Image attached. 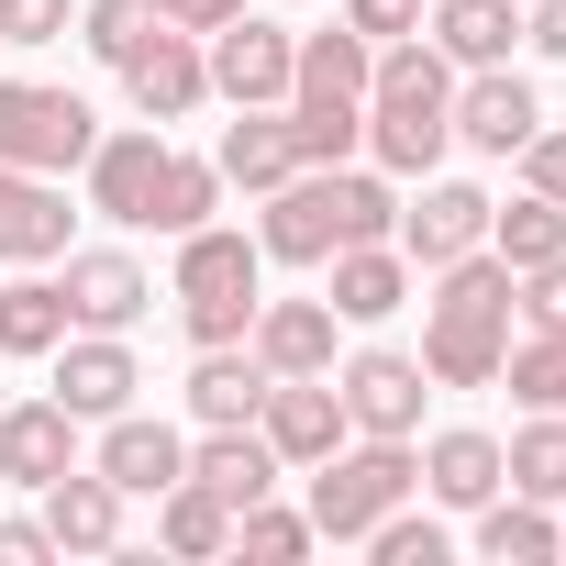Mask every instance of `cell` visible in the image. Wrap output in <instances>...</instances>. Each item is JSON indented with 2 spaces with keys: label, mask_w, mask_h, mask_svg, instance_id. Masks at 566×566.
<instances>
[{
  "label": "cell",
  "mask_w": 566,
  "mask_h": 566,
  "mask_svg": "<svg viewBox=\"0 0 566 566\" xmlns=\"http://www.w3.org/2000/svg\"><path fill=\"white\" fill-rule=\"evenodd\" d=\"M400 233V189H389V167H290L266 189V222H255V255H277V266H323L334 244H389Z\"/></svg>",
  "instance_id": "1"
},
{
  "label": "cell",
  "mask_w": 566,
  "mask_h": 566,
  "mask_svg": "<svg viewBox=\"0 0 566 566\" xmlns=\"http://www.w3.org/2000/svg\"><path fill=\"white\" fill-rule=\"evenodd\" d=\"M444 145H455V67L433 56V34L378 45V67H367V156L389 178H433Z\"/></svg>",
  "instance_id": "2"
},
{
  "label": "cell",
  "mask_w": 566,
  "mask_h": 566,
  "mask_svg": "<svg viewBox=\"0 0 566 566\" xmlns=\"http://www.w3.org/2000/svg\"><path fill=\"white\" fill-rule=\"evenodd\" d=\"M511 356V266L478 244L455 266H433V301H422V378L433 389H489Z\"/></svg>",
  "instance_id": "3"
},
{
  "label": "cell",
  "mask_w": 566,
  "mask_h": 566,
  "mask_svg": "<svg viewBox=\"0 0 566 566\" xmlns=\"http://www.w3.org/2000/svg\"><path fill=\"white\" fill-rule=\"evenodd\" d=\"M312 478V533L323 544H367V522H389L411 489H422V444H389V433H345Z\"/></svg>",
  "instance_id": "4"
},
{
  "label": "cell",
  "mask_w": 566,
  "mask_h": 566,
  "mask_svg": "<svg viewBox=\"0 0 566 566\" xmlns=\"http://www.w3.org/2000/svg\"><path fill=\"white\" fill-rule=\"evenodd\" d=\"M255 233H233V222H189L178 233V323H189V345H244V323H255Z\"/></svg>",
  "instance_id": "5"
},
{
  "label": "cell",
  "mask_w": 566,
  "mask_h": 566,
  "mask_svg": "<svg viewBox=\"0 0 566 566\" xmlns=\"http://www.w3.org/2000/svg\"><path fill=\"white\" fill-rule=\"evenodd\" d=\"M90 145H101V123H90V101H78V90H45V78H0V167L67 178Z\"/></svg>",
  "instance_id": "6"
},
{
  "label": "cell",
  "mask_w": 566,
  "mask_h": 566,
  "mask_svg": "<svg viewBox=\"0 0 566 566\" xmlns=\"http://www.w3.org/2000/svg\"><path fill=\"white\" fill-rule=\"evenodd\" d=\"M200 67H211V101H233V112H266V101H290L301 34H290V23H266V12H233L222 34H200Z\"/></svg>",
  "instance_id": "7"
},
{
  "label": "cell",
  "mask_w": 566,
  "mask_h": 566,
  "mask_svg": "<svg viewBox=\"0 0 566 566\" xmlns=\"http://www.w3.org/2000/svg\"><path fill=\"white\" fill-rule=\"evenodd\" d=\"M334 389H345V422H356V433L422 444V400H433L422 356H400V345H367V356H345V367H334Z\"/></svg>",
  "instance_id": "8"
},
{
  "label": "cell",
  "mask_w": 566,
  "mask_h": 566,
  "mask_svg": "<svg viewBox=\"0 0 566 566\" xmlns=\"http://www.w3.org/2000/svg\"><path fill=\"white\" fill-rule=\"evenodd\" d=\"M78 178H90V211H101V222H134V233H156L167 134H156V123H145V134H101V145L78 156Z\"/></svg>",
  "instance_id": "9"
},
{
  "label": "cell",
  "mask_w": 566,
  "mask_h": 566,
  "mask_svg": "<svg viewBox=\"0 0 566 566\" xmlns=\"http://www.w3.org/2000/svg\"><path fill=\"white\" fill-rule=\"evenodd\" d=\"M422 277L433 266H455V255H478L489 244V189H467V178H422V200H400V233H389Z\"/></svg>",
  "instance_id": "10"
},
{
  "label": "cell",
  "mask_w": 566,
  "mask_h": 566,
  "mask_svg": "<svg viewBox=\"0 0 566 566\" xmlns=\"http://www.w3.org/2000/svg\"><path fill=\"white\" fill-rule=\"evenodd\" d=\"M56 290H67V323H78V334H134L145 301H156V277H145L123 244H67V277H56Z\"/></svg>",
  "instance_id": "11"
},
{
  "label": "cell",
  "mask_w": 566,
  "mask_h": 566,
  "mask_svg": "<svg viewBox=\"0 0 566 566\" xmlns=\"http://www.w3.org/2000/svg\"><path fill=\"white\" fill-rule=\"evenodd\" d=\"M255 433L277 444V467H323V455H334L356 422H345V389H334V378H266Z\"/></svg>",
  "instance_id": "12"
},
{
  "label": "cell",
  "mask_w": 566,
  "mask_h": 566,
  "mask_svg": "<svg viewBox=\"0 0 566 566\" xmlns=\"http://www.w3.org/2000/svg\"><path fill=\"white\" fill-rule=\"evenodd\" d=\"M134 389H145V367H134V345L123 334H56V400L78 411V422H112V411H134Z\"/></svg>",
  "instance_id": "13"
},
{
  "label": "cell",
  "mask_w": 566,
  "mask_h": 566,
  "mask_svg": "<svg viewBox=\"0 0 566 566\" xmlns=\"http://www.w3.org/2000/svg\"><path fill=\"white\" fill-rule=\"evenodd\" d=\"M334 334H345L334 301H255V323H244L266 378H334Z\"/></svg>",
  "instance_id": "14"
},
{
  "label": "cell",
  "mask_w": 566,
  "mask_h": 566,
  "mask_svg": "<svg viewBox=\"0 0 566 566\" xmlns=\"http://www.w3.org/2000/svg\"><path fill=\"white\" fill-rule=\"evenodd\" d=\"M123 90H134V112L145 123H189L200 101H211V67H200V34H145L134 56H123Z\"/></svg>",
  "instance_id": "15"
},
{
  "label": "cell",
  "mask_w": 566,
  "mask_h": 566,
  "mask_svg": "<svg viewBox=\"0 0 566 566\" xmlns=\"http://www.w3.org/2000/svg\"><path fill=\"white\" fill-rule=\"evenodd\" d=\"M90 467H101L123 500H156L167 478H189V433H178V422H156V411H112Z\"/></svg>",
  "instance_id": "16"
},
{
  "label": "cell",
  "mask_w": 566,
  "mask_h": 566,
  "mask_svg": "<svg viewBox=\"0 0 566 566\" xmlns=\"http://www.w3.org/2000/svg\"><path fill=\"white\" fill-rule=\"evenodd\" d=\"M533 123L544 112H533V78L522 67H467V90H455V145L467 156H522Z\"/></svg>",
  "instance_id": "17"
},
{
  "label": "cell",
  "mask_w": 566,
  "mask_h": 566,
  "mask_svg": "<svg viewBox=\"0 0 566 566\" xmlns=\"http://www.w3.org/2000/svg\"><path fill=\"white\" fill-rule=\"evenodd\" d=\"M67 189L34 167H0V266H56L67 255Z\"/></svg>",
  "instance_id": "18"
},
{
  "label": "cell",
  "mask_w": 566,
  "mask_h": 566,
  "mask_svg": "<svg viewBox=\"0 0 566 566\" xmlns=\"http://www.w3.org/2000/svg\"><path fill=\"white\" fill-rule=\"evenodd\" d=\"M34 500H45L56 555H123V489H112L101 467H67V478H45Z\"/></svg>",
  "instance_id": "19"
},
{
  "label": "cell",
  "mask_w": 566,
  "mask_h": 566,
  "mask_svg": "<svg viewBox=\"0 0 566 566\" xmlns=\"http://www.w3.org/2000/svg\"><path fill=\"white\" fill-rule=\"evenodd\" d=\"M211 167H222V189H277L301 167V123H290V101H266V112H233L222 123V145H211Z\"/></svg>",
  "instance_id": "20"
},
{
  "label": "cell",
  "mask_w": 566,
  "mask_h": 566,
  "mask_svg": "<svg viewBox=\"0 0 566 566\" xmlns=\"http://www.w3.org/2000/svg\"><path fill=\"white\" fill-rule=\"evenodd\" d=\"M78 467V411L45 389V400H23V411H0V478L12 489H45V478H67Z\"/></svg>",
  "instance_id": "21"
},
{
  "label": "cell",
  "mask_w": 566,
  "mask_h": 566,
  "mask_svg": "<svg viewBox=\"0 0 566 566\" xmlns=\"http://www.w3.org/2000/svg\"><path fill=\"white\" fill-rule=\"evenodd\" d=\"M189 478H200L222 511H244V500H266V489L290 478V467H277V444H266L255 422H211V433L189 444Z\"/></svg>",
  "instance_id": "22"
},
{
  "label": "cell",
  "mask_w": 566,
  "mask_h": 566,
  "mask_svg": "<svg viewBox=\"0 0 566 566\" xmlns=\"http://www.w3.org/2000/svg\"><path fill=\"white\" fill-rule=\"evenodd\" d=\"M367 67H378V45H367L356 23H323V34H301V67H290V101H301V112H334V101H367Z\"/></svg>",
  "instance_id": "23"
},
{
  "label": "cell",
  "mask_w": 566,
  "mask_h": 566,
  "mask_svg": "<svg viewBox=\"0 0 566 566\" xmlns=\"http://www.w3.org/2000/svg\"><path fill=\"white\" fill-rule=\"evenodd\" d=\"M422 23H433V56L444 67H511L522 0H422Z\"/></svg>",
  "instance_id": "24"
},
{
  "label": "cell",
  "mask_w": 566,
  "mask_h": 566,
  "mask_svg": "<svg viewBox=\"0 0 566 566\" xmlns=\"http://www.w3.org/2000/svg\"><path fill=\"white\" fill-rule=\"evenodd\" d=\"M323 266H334L323 301H334L345 323H389V312L411 301V255H400V244H334Z\"/></svg>",
  "instance_id": "25"
},
{
  "label": "cell",
  "mask_w": 566,
  "mask_h": 566,
  "mask_svg": "<svg viewBox=\"0 0 566 566\" xmlns=\"http://www.w3.org/2000/svg\"><path fill=\"white\" fill-rule=\"evenodd\" d=\"M255 411H266L255 345H200V367H189V422L211 433V422H255Z\"/></svg>",
  "instance_id": "26"
},
{
  "label": "cell",
  "mask_w": 566,
  "mask_h": 566,
  "mask_svg": "<svg viewBox=\"0 0 566 566\" xmlns=\"http://www.w3.org/2000/svg\"><path fill=\"white\" fill-rule=\"evenodd\" d=\"M422 489H433L444 511H478V500L500 489V433H478V422H444V433L422 444Z\"/></svg>",
  "instance_id": "27"
},
{
  "label": "cell",
  "mask_w": 566,
  "mask_h": 566,
  "mask_svg": "<svg viewBox=\"0 0 566 566\" xmlns=\"http://www.w3.org/2000/svg\"><path fill=\"white\" fill-rule=\"evenodd\" d=\"M478 555H500V566H555V555H566V522H555L544 500H522V489H489V500H478Z\"/></svg>",
  "instance_id": "28"
},
{
  "label": "cell",
  "mask_w": 566,
  "mask_h": 566,
  "mask_svg": "<svg viewBox=\"0 0 566 566\" xmlns=\"http://www.w3.org/2000/svg\"><path fill=\"white\" fill-rule=\"evenodd\" d=\"M156 544L189 555V566H211V555H233V511H222L200 478H167V489H156Z\"/></svg>",
  "instance_id": "29"
},
{
  "label": "cell",
  "mask_w": 566,
  "mask_h": 566,
  "mask_svg": "<svg viewBox=\"0 0 566 566\" xmlns=\"http://www.w3.org/2000/svg\"><path fill=\"white\" fill-rule=\"evenodd\" d=\"M489 255H500V266H544V255H566V200H544V189L489 200Z\"/></svg>",
  "instance_id": "30"
},
{
  "label": "cell",
  "mask_w": 566,
  "mask_h": 566,
  "mask_svg": "<svg viewBox=\"0 0 566 566\" xmlns=\"http://www.w3.org/2000/svg\"><path fill=\"white\" fill-rule=\"evenodd\" d=\"M500 489H522V500H566V411H533L511 444H500Z\"/></svg>",
  "instance_id": "31"
},
{
  "label": "cell",
  "mask_w": 566,
  "mask_h": 566,
  "mask_svg": "<svg viewBox=\"0 0 566 566\" xmlns=\"http://www.w3.org/2000/svg\"><path fill=\"white\" fill-rule=\"evenodd\" d=\"M56 334H67V290L56 277H12L0 290V356H56Z\"/></svg>",
  "instance_id": "32"
},
{
  "label": "cell",
  "mask_w": 566,
  "mask_h": 566,
  "mask_svg": "<svg viewBox=\"0 0 566 566\" xmlns=\"http://www.w3.org/2000/svg\"><path fill=\"white\" fill-rule=\"evenodd\" d=\"M500 378H511L522 411H566V323H533V334L500 356Z\"/></svg>",
  "instance_id": "33"
},
{
  "label": "cell",
  "mask_w": 566,
  "mask_h": 566,
  "mask_svg": "<svg viewBox=\"0 0 566 566\" xmlns=\"http://www.w3.org/2000/svg\"><path fill=\"white\" fill-rule=\"evenodd\" d=\"M312 544H323L312 511H277V489L233 511V555H255V566H290V555H312Z\"/></svg>",
  "instance_id": "34"
},
{
  "label": "cell",
  "mask_w": 566,
  "mask_h": 566,
  "mask_svg": "<svg viewBox=\"0 0 566 566\" xmlns=\"http://www.w3.org/2000/svg\"><path fill=\"white\" fill-rule=\"evenodd\" d=\"M222 211V167L211 156H178L167 145V189H156V233H189V222H211Z\"/></svg>",
  "instance_id": "35"
},
{
  "label": "cell",
  "mask_w": 566,
  "mask_h": 566,
  "mask_svg": "<svg viewBox=\"0 0 566 566\" xmlns=\"http://www.w3.org/2000/svg\"><path fill=\"white\" fill-rule=\"evenodd\" d=\"M145 34H156V12H145V0H78V45H90L101 67H123Z\"/></svg>",
  "instance_id": "36"
},
{
  "label": "cell",
  "mask_w": 566,
  "mask_h": 566,
  "mask_svg": "<svg viewBox=\"0 0 566 566\" xmlns=\"http://www.w3.org/2000/svg\"><path fill=\"white\" fill-rule=\"evenodd\" d=\"M290 123H301V167H345L367 145V101H334V112H301L290 101Z\"/></svg>",
  "instance_id": "37"
},
{
  "label": "cell",
  "mask_w": 566,
  "mask_h": 566,
  "mask_svg": "<svg viewBox=\"0 0 566 566\" xmlns=\"http://www.w3.org/2000/svg\"><path fill=\"white\" fill-rule=\"evenodd\" d=\"M367 555H378V566H444V522H422V511L400 500L389 522H367Z\"/></svg>",
  "instance_id": "38"
},
{
  "label": "cell",
  "mask_w": 566,
  "mask_h": 566,
  "mask_svg": "<svg viewBox=\"0 0 566 566\" xmlns=\"http://www.w3.org/2000/svg\"><path fill=\"white\" fill-rule=\"evenodd\" d=\"M511 312H522V334H533V323H566V255L511 266Z\"/></svg>",
  "instance_id": "39"
},
{
  "label": "cell",
  "mask_w": 566,
  "mask_h": 566,
  "mask_svg": "<svg viewBox=\"0 0 566 566\" xmlns=\"http://www.w3.org/2000/svg\"><path fill=\"white\" fill-rule=\"evenodd\" d=\"M78 23V0H0V45H56Z\"/></svg>",
  "instance_id": "40"
},
{
  "label": "cell",
  "mask_w": 566,
  "mask_h": 566,
  "mask_svg": "<svg viewBox=\"0 0 566 566\" xmlns=\"http://www.w3.org/2000/svg\"><path fill=\"white\" fill-rule=\"evenodd\" d=\"M522 189L566 200V123H533V134H522Z\"/></svg>",
  "instance_id": "41"
},
{
  "label": "cell",
  "mask_w": 566,
  "mask_h": 566,
  "mask_svg": "<svg viewBox=\"0 0 566 566\" xmlns=\"http://www.w3.org/2000/svg\"><path fill=\"white\" fill-rule=\"evenodd\" d=\"M334 23H356L367 45H400V34H422V0H345Z\"/></svg>",
  "instance_id": "42"
},
{
  "label": "cell",
  "mask_w": 566,
  "mask_h": 566,
  "mask_svg": "<svg viewBox=\"0 0 566 566\" xmlns=\"http://www.w3.org/2000/svg\"><path fill=\"white\" fill-rule=\"evenodd\" d=\"M145 12H156L167 34H222V23L244 12V0H145Z\"/></svg>",
  "instance_id": "43"
},
{
  "label": "cell",
  "mask_w": 566,
  "mask_h": 566,
  "mask_svg": "<svg viewBox=\"0 0 566 566\" xmlns=\"http://www.w3.org/2000/svg\"><path fill=\"white\" fill-rule=\"evenodd\" d=\"M34 555H56V533H45V511H34V522H0V566H34Z\"/></svg>",
  "instance_id": "44"
},
{
  "label": "cell",
  "mask_w": 566,
  "mask_h": 566,
  "mask_svg": "<svg viewBox=\"0 0 566 566\" xmlns=\"http://www.w3.org/2000/svg\"><path fill=\"white\" fill-rule=\"evenodd\" d=\"M522 34H533V56H566V0H522Z\"/></svg>",
  "instance_id": "45"
}]
</instances>
